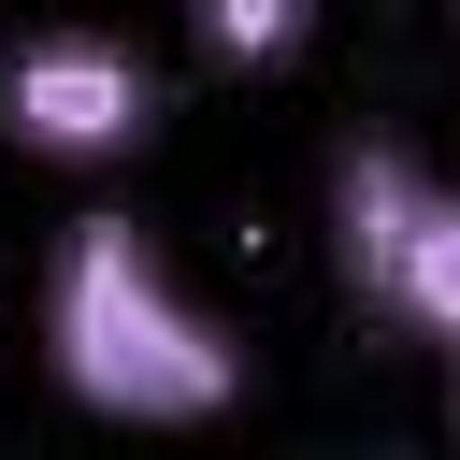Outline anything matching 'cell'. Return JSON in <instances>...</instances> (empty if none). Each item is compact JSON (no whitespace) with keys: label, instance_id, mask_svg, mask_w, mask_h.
I'll return each mask as SVG.
<instances>
[{"label":"cell","instance_id":"cell-2","mask_svg":"<svg viewBox=\"0 0 460 460\" xmlns=\"http://www.w3.org/2000/svg\"><path fill=\"white\" fill-rule=\"evenodd\" d=\"M331 273L359 316L417 331L460 359V187L417 172L402 144H345L331 158Z\"/></svg>","mask_w":460,"mask_h":460},{"label":"cell","instance_id":"cell-1","mask_svg":"<svg viewBox=\"0 0 460 460\" xmlns=\"http://www.w3.org/2000/svg\"><path fill=\"white\" fill-rule=\"evenodd\" d=\"M43 374L115 431H201L244 402L230 316H201L187 273L158 259V230L115 201L58 216V244H43Z\"/></svg>","mask_w":460,"mask_h":460},{"label":"cell","instance_id":"cell-4","mask_svg":"<svg viewBox=\"0 0 460 460\" xmlns=\"http://www.w3.org/2000/svg\"><path fill=\"white\" fill-rule=\"evenodd\" d=\"M187 29H201L216 72H288L316 43V0H187Z\"/></svg>","mask_w":460,"mask_h":460},{"label":"cell","instance_id":"cell-3","mask_svg":"<svg viewBox=\"0 0 460 460\" xmlns=\"http://www.w3.org/2000/svg\"><path fill=\"white\" fill-rule=\"evenodd\" d=\"M144 129H158L144 43H115V29H29V43H0V144H14V158H43V172H115Z\"/></svg>","mask_w":460,"mask_h":460},{"label":"cell","instance_id":"cell-5","mask_svg":"<svg viewBox=\"0 0 460 460\" xmlns=\"http://www.w3.org/2000/svg\"><path fill=\"white\" fill-rule=\"evenodd\" d=\"M446 374H460V359H446Z\"/></svg>","mask_w":460,"mask_h":460}]
</instances>
